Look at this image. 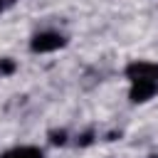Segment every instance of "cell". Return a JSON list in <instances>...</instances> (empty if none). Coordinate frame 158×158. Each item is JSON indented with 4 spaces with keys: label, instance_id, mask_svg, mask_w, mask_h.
I'll return each mask as SVG.
<instances>
[{
    "label": "cell",
    "instance_id": "obj_4",
    "mask_svg": "<svg viewBox=\"0 0 158 158\" xmlns=\"http://www.w3.org/2000/svg\"><path fill=\"white\" fill-rule=\"evenodd\" d=\"M0 158H44V153L35 146H17V148L5 151Z\"/></svg>",
    "mask_w": 158,
    "mask_h": 158
},
{
    "label": "cell",
    "instance_id": "obj_2",
    "mask_svg": "<svg viewBox=\"0 0 158 158\" xmlns=\"http://www.w3.org/2000/svg\"><path fill=\"white\" fill-rule=\"evenodd\" d=\"M126 77L131 81L136 79H151V81H158V64L156 62H143V59H136L126 67Z\"/></svg>",
    "mask_w": 158,
    "mask_h": 158
},
{
    "label": "cell",
    "instance_id": "obj_5",
    "mask_svg": "<svg viewBox=\"0 0 158 158\" xmlns=\"http://www.w3.org/2000/svg\"><path fill=\"white\" fill-rule=\"evenodd\" d=\"M15 72V62L12 59H0V74H12Z\"/></svg>",
    "mask_w": 158,
    "mask_h": 158
},
{
    "label": "cell",
    "instance_id": "obj_1",
    "mask_svg": "<svg viewBox=\"0 0 158 158\" xmlns=\"http://www.w3.org/2000/svg\"><path fill=\"white\" fill-rule=\"evenodd\" d=\"M67 44V40L59 35V32H37L32 40H30V49L35 54H44V52H54V49H62Z\"/></svg>",
    "mask_w": 158,
    "mask_h": 158
},
{
    "label": "cell",
    "instance_id": "obj_7",
    "mask_svg": "<svg viewBox=\"0 0 158 158\" xmlns=\"http://www.w3.org/2000/svg\"><path fill=\"white\" fill-rule=\"evenodd\" d=\"M7 5H12V0H0V10H5Z\"/></svg>",
    "mask_w": 158,
    "mask_h": 158
},
{
    "label": "cell",
    "instance_id": "obj_6",
    "mask_svg": "<svg viewBox=\"0 0 158 158\" xmlns=\"http://www.w3.org/2000/svg\"><path fill=\"white\" fill-rule=\"evenodd\" d=\"M64 141H67V133H64V131H59V133L54 131V133H52V143H64Z\"/></svg>",
    "mask_w": 158,
    "mask_h": 158
},
{
    "label": "cell",
    "instance_id": "obj_3",
    "mask_svg": "<svg viewBox=\"0 0 158 158\" xmlns=\"http://www.w3.org/2000/svg\"><path fill=\"white\" fill-rule=\"evenodd\" d=\"M158 91V81H151V79H136L131 81V91H128V99L133 104H143L148 99H153Z\"/></svg>",
    "mask_w": 158,
    "mask_h": 158
}]
</instances>
